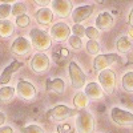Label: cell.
I'll list each match as a JSON object with an SVG mask.
<instances>
[{
	"label": "cell",
	"instance_id": "1",
	"mask_svg": "<svg viewBox=\"0 0 133 133\" xmlns=\"http://www.w3.org/2000/svg\"><path fill=\"white\" fill-rule=\"evenodd\" d=\"M29 37H31V44L35 47L37 51H45L49 49L52 45V39L47 32H44L41 29L33 28L29 32Z\"/></svg>",
	"mask_w": 133,
	"mask_h": 133
},
{
	"label": "cell",
	"instance_id": "2",
	"mask_svg": "<svg viewBox=\"0 0 133 133\" xmlns=\"http://www.w3.org/2000/svg\"><path fill=\"white\" fill-rule=\"evenodd\" d=\"M76 128L79 133H93L95 132V118L88 110H79L76 118Z\"/></svg>",
	"mask_w": 133,
	"mask_h": 133
},
{
	"label": "cell",
	"instance_id": "3",
	"mask_svg": "<svg viewBox=\"0 0 133 133\" xmlns=\"http://www.w3.org/2000/svg\"><path fill=\"white\" fill-rule=\"evenodd\" d=\"M98 81L101 85L104 93L112 95L116 89V73L110 69L103 71L98 73Z\"/></svg>",
	"mask_w": 133,
	"mask_h": 133
},
{
	"label": "cell",
	"instance_id": "4",
	"mask_svg": "<svg viewBox=\"0 0 133 133\" xmlns=\"http://www.w3.org/2000/svg\"><path fill=\"white\" fill-rule=\"evenodd\" d=\"M75 115H79V110L71 109L65 105H57V107L52 108L47 113V117L51 121H63V120H66Z\"/></svg>",
	"mask_w": 133,
	"mask_h": 133
},
{
	"label": "cell",
	"instance_id": "5",
	"mask_svg": "<svg viewBox=\"0 0 133 133\" xmlns=\"http://www.w3.org/2000/svg\"><path fill=\"white\" fill-rule=\"evenodd\" d=\"M118 61V55L116 53H107V55H97L93 60V69L96 72L107 71L112 64Z\"/></svg>",
	"mask_w": 133,
	"mask_h": 133
},
{
	"label": "cell",
	"instance_id": "6",
	"mask_svg": "<svg viewBox=\"0 0 133 133\" xmlns=\"http://www.w3.org/2000/svg\"><path fill=\"white\" fill-rule=\"evenodd\" d=\"M68 71H69L72 87L76 88V89H81L85 84V75L79 66V64L75 63V61H71L69 65H68Z\"/></svg>",
	"mask_w": 133,
	"mask_h": 133
},
{
	"label": "cell",
	"instance_id": "7",
	"mask_svg": "<svg viewBox=\"0 0 133 133\" xmlns=\"http://www.w3.org/2000/svg\"><path fill=\"white\" fill-rule=\"evenodd\" d=\"M49 65H51L49 57L47 56L45 53H43V52L35 53L33 57L31 59V68H32L33 72H36V73L47 72L49 69Z\"/></svg>",
	"mask_w": 133,
	"mask_h": 133
},
{
	"label": "cell",
	"instance_id": "8",
	"mask_svg": "<svg viewBox=\"0 0 133 133\" xmlns=\"http://www.w3.org/2000/svg\"><path fill=\"white\" fill-rule=\"evenodd\" d=\"M110 117L117 125L121 127H133V115L127 110L120 108H112L110 110Z\"/></svg>",
	"mask_w": 133,
	"mask_h": 133
},
{
	"label": "cell",
	"instance_id": "9",
	"mask_svg": "<svg viewBox=\"0 0 133 133\" xmlns=\"http://www.w3.org/2000/svg\"><path fill=\"white\" fill-rule=\"evenodd\" d=\"M51 37L57 41V43H61V41H65L68 39V36L71 35V28L68 27L66 23H63V21H59V23L53 24L51 27Z\"/></svg>",
	"mask_w": 133,
	"mask_h": 133
},
{
	"label": "cell",
	"instance_id": "10",
	"mask_svg": "<svg viewBox=\"0 0 133 133\" xmlns=\"http://www.w3.org/2000/svg\"><path fill=\"white\" fill-rule=\"evenodd\" d=\"M31 49H32L31 41L23 36L15 39L12 45H11V52L16 56H27V55H29Z\"/></svg>",
	"mask_w": 133,
	"mask_h": 133
},
{
	"label": "cell",
	"instance_id": "11",
	"mask_svg": "<svg viewBox=\"0 0 133 133\" xmlns=\"http://www.w3.org/2000/svg\"><path fill=\"white\" fill-rule=\"evenodd\" d=\"M16 92L19 95L20 98L23 100H35L36 98V88L33 87L29 81H25V80H20L16 85Z\"/></svg>",
	"mask_w": 133,
	"mask_h": 133
},
{
	"label": "cell",
	"instance_id": "12",
	"mask_svg": "<svg viewBox=\"0 0 133 133\" xmlns=\"http://www.w3.org/2000/svg\"><path fill=\"white\" fill-rule=\"evenodd\" d=\"M93 11H95V4H87V5L77 7L72 14V19H73V21L76 24H80L81 21L91 17Z\"/></svg>",
	"mask_w": 133,
	"mask_h": 133
},
{
	"label": "cell",
	"instance_id": "13",
	"mask_svg": "<svg viewBox=\"0 0 133 133\" xmlns=\"http://www.w3.org/2000/svg\"><path fill=\"white\" fill-rule=\"evenodd\" d=\"M52 12L56 14L59 17H66L72 11V3L65 0H55L52 2Z\"/></svg>",
	"mask_w": 133,
	"mask_h": 133
},
{
	"label": "cell",
	"instance_id": "14",
	"mask_svg": "<svg viewBox=\"0 0 133 133\" xmlns=\"http://www.w3.org/2000/svg\"><path fill=\"white\" fill-rule=\"evenodd\" d=\"M85 96L88 97V100H93V101H97V100H101L104 91L100 84L97 83H89L85 85Z\"/></svg>",
	"mask_w": 133,
	"mask_h": 133
},
{
	"label": "cell",
	"instance_id": "15",
	"mask_svg": "<svg viewBox=\"0 0 133 133\" xmlns=\"http://www.w3.org/2000/svg\"><path fill=\"white\" fill-rule=\"evenodd\" d=\"M115 24L113 16L110 15L109 12H101L97 17H96V28L101 29V31H107L110 29Z\"/></svg>",
	"mask_w": 133,
	"mask_h": 133
},
{
	"label": "cell",
	"instance_id": "16",
	"mask_svg": "<svg viewBox=\"0 0 133 133\" xmlns=\"http://www.w3.org/2000/svg\"><path fill=\"white\" fill-rule=\"evenodd\" d=\"M21 66H23V63L16 61V60L12 61V63H11L7 68L3 71L2 76H0V84H2V85L8 84V83L11 81V79H12V73L16 72V71H19V68H21Z\"/></svg>",
	"mask_w": 133,
	"mask_h": 133
},
{
	"label": "cell",
	"instance_id": "17",
	"mask_svg": "<svg viewBox=\"0 0 133 133\" xmlns=\"http://www.w3.org/2000/svg\"><path fill=\"white\" fill-rule=\"evenodd\" d=\"M35 16H36L37 23L41 24V25H48L53 20V12L49 8H40L39 11H36Z\"/></svg>",
	"mask_w": 133,
	"mask_h": 133
},
{
	"label": "cell",
	"instance_id": "18",
	"mask_svg": "<svg viewBox=\"0 0 133 133\" xmlns=\"http://www.w3.org/2000/svg\"><path fill=\"white\" fill-rule=\"evenodd\" d=\"M45 88H47V91H49L55 95H61V93H64L65 84L61 79H52V80L45 81Z\"/></svg>",
	"mask_w": 133,
	"mask_h": 133
},
{
	"label": "cell",
	"instance_id": "19",
	"mask_svg": "<svg viewBox=\"0 0 133 133\" xmlns=\"http://www.w3.org/2000/svg\"><path fill=\"white\" fill-rule=\"evenodd\" d=\"M69 59V51L64 47H57L53 49V60L57 65H64Z\"/></svg>",
	"mask_w": 133,
	"mask_h": 133
},
{
	"label": "cell",
	"instance_id": "20",
	"mask_svg": "<svg viewBox=\"0 0 133 133\" xmlns=\"http://www.w3.org/2000/svg\"><path fill=\"white\" fill-rule=\"evenodd\" d=\"M15 27L12 21L9 20H0V37L2 39H8L14 35Z\"/></svg>",
	"mask_w": 133,
	"mask_h": 133
},
{
	"label": "cell",
	"instance_id": "21",
	"mask_svg": "<svg viewBox=\"0 0 133 133\" xmlns=\"http://www.w3.org/2000/svg\"><path fill=\"white\" fill-rule=\"evenodd\" d=\"M14 96H15V89L14 88L7 87V85L0 88V103L9 104L14 100Z\"/></svg>",
	"mask_w": 133,
	"mask_h": 133
},
{
	"label": "cell",
	"instance_id": "22",
	"mask_svg": "<svg viewBox=\"0 0 133 133\" xmlns=\"http://www.w3.org/2000/svg\"><path fill=\"white\" fill-rule=\"evenodd\" d=\"M73 105H75L76 109L84 110L88 105V97L85 96V93H83V92L76 93L75 97H73Z\"/></svg>",
	"mask_w": 133,
	"mask_h": 133
},
{
	"label": "cell",
	"instance_id": "23",
	"mask_svg": "<svg viewBox=\"0 0 133 133\" xmlns=\"http://www.w3.org/2000/svg\"><path fill=\"white\" fill-rule=\"evenodd\" d=\"M116 47H117L118 52H121V53H127V52H129V51H130L132 44H130V41H129V39H128V37L121 36V37L117 40Z\"/></svg>",
	"mask_w": 133,
	"mask_h": 133
},
{
	"label": "cell",
	"instance_id": "24",
	"mask_svg": "<svg viewBox=\"0 0 133 133\" xmlns=\"http://www.w3.org/2000/svg\"><path fill=\"white\" fill-rule=\"evenodd\" d=\"M123 88L127 92H133V72H127L123 76Z\"/></svg>",
	"mask_w": 133,
	"mask_h": 133
},
{
	"label": "cell",
	"instance_id": "25",
	"mask_svg": "<svg viewBox=\"0 0 133 133\" xmlns=\"http://www.w3.org/2000/svg\"><path fill=\"white\" fill-rule=\"evenodd\" d=\"M25 12H27V5H25V3L17 2V3L14 4V7H12V15H16V16L19 17V16L25 15Z\"/></svg>",
	"mask_w": 133,
	"mask_h": 133
},
{
	"label": "cell",
	"instance_id": "26",
	"mask_svg": "<svg viewBox=\"0 0 133 133\" xmlns=\"http://www.w3.org/2000/svg\"><path fill=\"white\" fill-rule=\"evenodd\" d=\"M87 51L89 55H97L100 52V44L96 40H88L87 43Z\"/></svg>",
	"mask_w": 133,
	"mask_h": 133
},
{
	"label": "cell",
	"instance_id": "27",
	"mask_svg": "<svg viewBox=\"0 0 133 133\" xmlns=\"http://www.w3.org/2000/svg\"><path fill=\"white\" fill-rule=\"evenodd\" d=\"M20 133H44V129L39 125L31 124V125H27L24 128H21Z\"/></svg>",
	"mask_w": 133,
	"mask_h": 133
},
{
	"label": "cell",
	"instance_id": "28",
	"mask_svg": "<svg viewBox=\"0 0 133 133\" xmlns=\"http://www.w3.org/2000/svg\"><path fill=\"white\" fill-rule=\"evenodd\" d=\"M11 11H12V8H11V5L8 3L0 4V20H7V17L11 14Z\"/></svg>",
	"mask_w": 133,
	"mask_h": 133
},
{
	"label": "cell",
	"instance_id": "29",
	"mask_svg": "<svg viewBox=\"0 0 133 133\" xmlns=\"http://www.w3.org/2000/svg\"><path fill=\"white\" fill-rule=\"evenodd\" d=\"M85 36L89 40H96L97 37H100V31L96 27H88L85 28Z\"/></svg>",
	"mask_w": 133,
	"mask_h": 133
},
{
	"label": "cell",
	"instance_id": "30",
	"mask_svg": "<svg viewBox=\"0 0 133 133\" xmlns=\"http://www.w3.org/2000/svg\"><path fill=\"white\" fill-rule=\"evenodd\" d=\"M68 41H69V45H71L73 49H80V48L83 47L81 39L77 37V36H71V37L68 39Z\"/></svg>",
	"mask_w": 133,
	"mask_h": 133
},
{
	"label": "cell",
	"instance_id": "31",
	"mask_svg": "<svg viewBox=\"0 0 133 133\" xmlns=\"http://www.w3.org/2000/svg\"><path fill=\"white\" fill-rule=\"evenodd\" d=\"M57 133H73V127L69 123H63L57 125Z\"/></svg>",
	"mask_w": 133,
	"mask_h": 133
},
{
	"label": "cell",
	"instance_id": "32",
	"mask_svg": "<svg viewBox=\"0 0 133 133\" xmlns=\"http://www.w3.org/2000/svg\"><path fill=\"white\" fill-rule=\"evenodd\" d=\"M29 17L27 15H23V16H19L16 17V25L20 27V28H24V27H28L29 25Z\"/></svg>",
	"mask_w": 133,
	"mask_h": 133
},
{
	"label": "cell",
	"instance_id": "33",
	"mask_svg": "<svg viewBox=\"0 0 133 133\" xmlns=\"http://www.w3.org/2000/svg\"><path fill=\"white\" fill-rule=\"evenodd\" d=\"M72 31H73V33H75V36H77V37H83V36H85V28L81 25V24H75L73 25V28H72Z\"/></svg>",
	"mask_w": 133,
	"mask_h": 133
},
{
	"label": "cell",
	"instance_id": "34",
	"mask_svg": "<svg viewBox=\"0 0 133 133\" xmlns=\"http://www.w3.org/2000/svg\"><path fill=\"white\" fill-rule=\"evenodd\" d=\"M0 133H14V130L11 127H2L0 128Z\"/></svg>",
	"mask_w": 133,
	"mask_h": 133
},
{
	"label": "cell",
	"instance_id": "35",
	"mask_svg": "<svg viewBox=\"0 0 133 133\" xmlns=\"http://www.w3.org/2000/svg\"><path fill=\"white\" fill-rule=\"evenodd\" d=\"M5 123V115L3 112H0V128H2V125Z\"/></svg>",
	"mask_w": 133,
	"mask_h": 133
},
{
	"label": "cell",
	"instance_id": "36",
	"mask_svg": "<svg viewBox=\"0 0 133 133\" xmlns=\"http://www.w3.org/2000/svg\"><path fill=\"white\" fill-rule=\"evenodd\" d=\"M129 23H130V25H133V8H132L130 15H129Z\"/></svg>",
	"mask_w": 133,
	"mask_h": 133
},
{
	"label": "cell",
	"instance_id": "37",
	"mask_svg": "<svg viewBox=\"0 0 133 133\" xmlns=\"http://www.w3.org/2000/svg\"><path fill=\"white\" fill-rule=\"evenodd\" d=\"M37 4H40V5H47L48 2H37Z\"/></svg>",
	"mask_w": 133,
	"mask_h": 133
}]
</instances>
